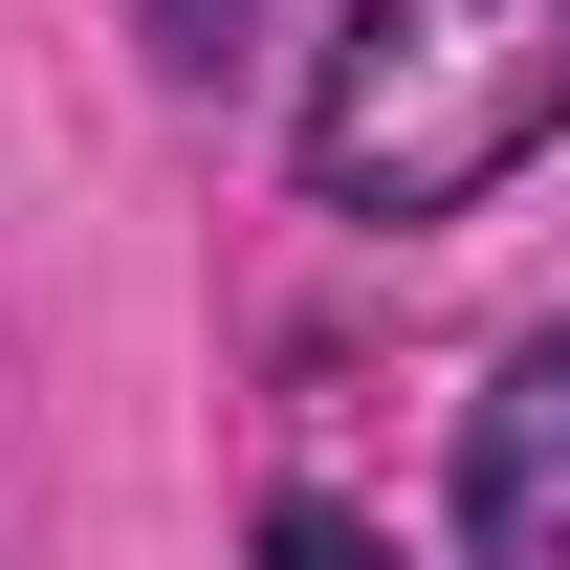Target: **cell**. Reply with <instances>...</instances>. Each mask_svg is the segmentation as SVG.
Here are the masks:
<instances>
[{"label":"cell","mask_w":570,"mask_h":570,"mask_svg":"<svg viewBox=\"0 0 570 570\" xmlns=\"http://www.w3.org/2000/svg\"><path fill=\"white\" fill-rule=\"evenodd\" d=\"M570 132V0H352L307 67V198L330 219H461Z\"/></svg>","instance_id":"6da1fadb"},{"label":"cell","mask_w":570,"mask_h":570,"mask_svg":"<svg viewBox=\"0 0 570 570\" xmlns=\"http://www.w3.org/2000/svg\"><path fill=\"white\" fill-rule=\"evenodd\" d=\"M461 549L483 570H570V330L483 373V417H461Z\"/></svg>","instance_id":"7a4b0ae2"},{"label":"cell","mask_w":570,"mask_h":570,"mask_svg":"<svg viewBox=\"0 0 570 570\" xmlns=\"http://www.w3.org/2000/svg\"><path fill=\"white\" fill-rule=\"evenodd\" d=\"M264 570H395V549H373L330 483H285V504H264Z\"/></svg>","instance_id":"3957f363"},{"label":"cell","mask_w":570,"mask_h":570,"mask_svg":"<svg viewBox=\"0 0 570 570\" xmlns=\"http://www.w3.org/2000/svg\"><path fill=\"white\" fill-rule=\"evenodd\" d=\"M154 22V67H242V0H132Z\"/></svg>","instance_id":"277c9868"}]
</instances>
